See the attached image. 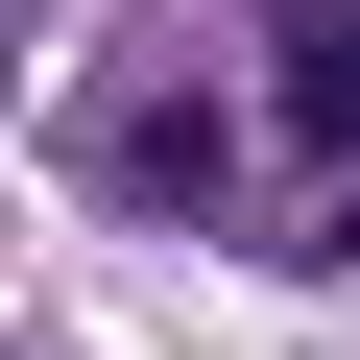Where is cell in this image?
Returning a JSON list of instances; mask_svg holds the SVG:
<instances>
[{"label":"cell","instance_id":"obj_2","mask_svg":"<svg viewBox=\"0 0 360 360\" xmlns=\"http://www.w3.org/2000/svg\"><path fill=\"white\" fill-rule=\"evenodd\" d=\"M336 240H360V193H336Z\"/></svg>","mask_w":360,"mask_h":360},{"label":"cell","instance_id":"obj_1","mask_svg":"<svg viewBox=\"0 0 360 360\" xmlns=\"http://www.w3.org/2000/svg\"><path fill=\"white\" fill-rule=\"evenodd\" d=\"M264 96H288V144H360V0H288L264 25Z\"/></svg>","mask_w":360,"mask_h":360}]
</instances>
